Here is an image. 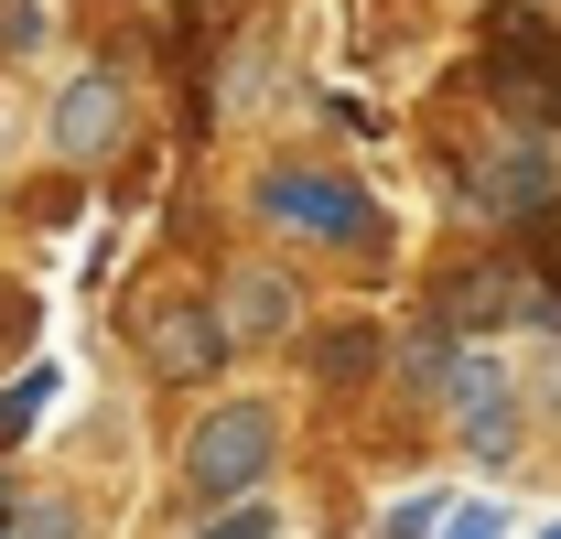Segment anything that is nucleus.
I'll list each match as a JSON object with an SVG mask.
<instances>
[{
    "mask_svg": "<svg viewBox=\"0 0 561 539\" xmlns=\"http://www.w3.org/2000/svg\"><path fill=\"white\" fill-rule=\"evenodd\" d=\"M260 216L291 238H335V249H378V205L356 195L346 173H260Z\"/></svg>",
    "mask_w": 561,
    "mask_h": 539,
    "instance_id": "f257e3e1",
    "label": "nucleus"
},
{
    "mask_svg": "<svg viewBox=\"0 0 561 539\" xmlns=\"http://www.w3.org/2000/svg\"><path fill=\"white\" fill-rule=\"evenodd\" d=\"M486 87L518 119H561V33L540 11H496L486 22Z\"/></svg>",
    "mask_w": 561,
    "mask_h": 539,
    "instance_id": "f03ea898",
    "label": "nucleus"
},
{
    "mask_svg": "<svg viewBox=\"0 0 561 539\" xmlns=\"http://www.w3.org/2000/svg\"><path fill=\"white\" fill-rule=\"evenodd\" d=\"M271 454H280V410L271 400H227V410H206V432L184 443V474H195L206 496H249V485L271 474Z\"/></svg>",
    "mask_w": 561,
    "mask_h": 539,
    "instance_id": "7ed1b4c3",
    "label": "nucleus"
},
{
    "mask_svg": "<svg viewBox=\"0 0 561 539\" xmlns=\"http://www.w3.org/2000/svg\"><path fill=\"white\" fill-rule=\"evenodd\" d=\"M216 356H227L216 302H151L140 313V367L151 378H216Z\"/></svg>",
    "mask_w": 561,
    "mask_h": 539,
    "instance_id": "20e7f679",
    "label": "nucleus"
},
{
    "mask_svg": "<svg viewBox=\"0 0 561 539\" xmlns=\"http://www.w3.org/2000/svg\"><path fill=\"white\" fill-rule=\"evenodd\" d=\"M216 324H227V345H280L291 324H302L291 270H238V280H227V302H216Z\"/></svg>",
    "mask_w": 561,
    "mask_h": 539,
    "instance_id": "39448f33",
    "label": "nucleus"
},
{
    "mask_svg": "<svg viewBox=\"0 0 561 539\" xmlns=\"http://www.w3.org/2000/svg\"><path fill=\"white\" fill-rule=\"evenodd\" d=\"M443 400L465 410V454H518V400H507V378H496L486 356H454V389H443Z\"/></svg>",
    "mask_w": 561,
    "mask_h": 539,
    "instance_id": "423d86ee",
    "label": "nucleus"
},
{
    "mask_svg": "<svg viewBox=\"0 0 561 539\" xmlns=\"http://www.w3.org/2000/svg\"><path fill=\"white\" fill-rule=\"evenodd\" d=\"M119 119H130L119 76H108V66H98V76H76L66 98H55V151H66V162H87V151H108V140H119Z\"/></svg>",
    "mask_w": 561,
    "mask_h": 539,
    "instance_id": "0eeeda50",
    "label": "nucleus"
},
{
    "mask_svg": "<svg viewBox=\"0 0 561 539\" xmlns=\"http://www.w3.org/2000/svg\"><path fill=\"white\" fill-rule=\"evenodd\" d=\"M551 195H561V184H551V151H540V140L496 151L486 173H476V205H486V216H518V227H529V216H540Z\"/></svg>",
    "mask_w": 561,
    "mask_h": 539,
    "instance_id": "6e6552de",
    "label": "nucleus"
},
{
    "mask_svg": "<svg viewBox=\"0 0 561 539\" xmlns=\"http://www.w3.org/2000/svg\"><path fill=\"white\" fill-rule=\"evenodd\" d=\"M367 356H378V335H367V324H324V335H313V356H302V367L346 389V378H367Z\"/></svg>",
    "mask_w": 561,
    "mask_h": 539,
    "instance_id": "1a4fd4ad",
    "label": "nucleus"
},
{
    "mask_svg": "<svg viewBox=\"0 0 561 539\" xmlns=\"http://www.w3.org/2000/svg\"><path fill=\"white\" fill-rule=\"evenodd\" d=\"M518 249H529V280H540V291H551V302H561V195L540 205L529 227H518Z\"/></svg>",
    "mask_w": 561,
    "mask_h": 539,
    "instance_id": "9d476101",
    "label": "nucleus"
},
{
    "mask_svg": "<svg viewBox=\"0 0 561 539\" xmlns=\"http://www.w3.org/2000/svg\"><path fill=\"white\" fill-rule=\"evenodd\" d=\"M400 378H411V389H454V345H443V335H411V345H400Z\"/></svg>",
    "mask_w": 561,
    "mask_h": 539,
    "instance_id": "9b49d317",
    "label": "nucleus"
},
{
    "mask_svg": "<svg viewBox=\"0 0 561 539\" xmlns=\"http://www.w3.org/2000/svg\"><path fill=\"white\" fill-rule=\"evenodd\" d=\"M271 529H280V518L260 507V496H227V507H216V518H206L195 539H271Z\"/></svg>",
    "mask_w": 561,
    "mask_h": 539,
    "instance_id": "f8f14e48",
    "label": "nucleus"
},
{
    "mask_svg": "<svg viewBox=\"0 0 561 539\" xmlns=\"http://www.w3.org/2000/svg\"><path fill=\"white\" fill-rule=\"evenodd\" d=\"M443 518H454V496H432V485H421V496H400V507H389V539H432Z\"/></svg>",
    "mask_w": 561,
    "mask_h": 539,
    "instance_id": "ddd939ff",
    "label": "nucleus"
},
{
    "mask_svg": "<svg viewBox=\"0 0 561 539\" xmlns=\"http://www.w3.org/2000/svg\"><path fill=\"white\" fill-rule=\"evenodd\" d=\"M496 529H507L496 507H454V518H443V539H496Z\"/></svg>",
    "mask_w": 561,
    "mask_h": 539,
    "instance_id": "4468645a",
    "label": "nucleus"
},
{
    "mask_svg": "<svg viewBox=\"0 0 561 539\" xmlns=\"http://www.w3.org/2000/svg\"><path fill=\"white\" fill-rule=\"evenodd\" d=\"M22 539H76V518H66V507H33V518H22Z\"/></svg>",
    "mask_w": 561,
    "mask_h": 539,
    "instance_id": "2eb2a0df",
    "label": "nucleus"
},
{
    "mask_svg": "<svg viewBox=\"0 0 561 539\" xmlns=\"http://www.w3.org/2000/svg\"><path fill=\"white\" fill-rule=\"evenodd\" d=\"M22 324H33V302H22V291H0V345H22Z\"/></svg>",
    "mask_w": 561,
    "mask_h": 539,
    "instance_id": "dca6fc26",
    "label": "nucleus"
},
{
    "mask_svg": "<svg viewBox=\"0 0 561 539\" xmlns=\"http://www.w3.org/2000/svg\"><path fill=\"white\" fill-rule=\"evenodd\" d=\"M540 539H561V529H540Z\"/></svg>",
    "mask_w": 561,
    "mask_h": 539,
    "instance_id": "f3484780",
    "label": "nucleus"
},
{
    "mask_svg": "<svg viewBox=\"0 0 561 539\" xmlns=\"http://www.w3.org/2000/svg\"><path fill=\"white\" fill-rule=\"evenodd\" d=\"M0 539H11V529H0Z\"/></svg>",
    "mask_w": 561,
    "mask_h": 539,
    "instance_id": "a211bd4d",
    "label": "nucleus"
}]
</instances>
